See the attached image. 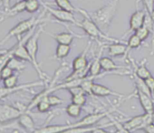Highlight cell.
<instances>
[{
	"instance_id": "4",
	"label": "cell",
	"mask_w": 154,
	"mask_h": 133,
	"mask_svg": "<svg viewBox=\"0 0 154 133\" xmlns=\"http://www.w3.org/2000/svg\"><path fill=\"white\" fill-rule=\"evenodd\" d=\"M43 15L44 14H42L38 18L32 17L28 19L19 22L17 25H16L13 28H11L8 31V33L6 35V37L3 39L0 40V45H3L6 41H8V39H10L13 37H17V39H19L25 33H28L33 28L38 27L41 23H43L45 21V19L43 18Z\"/></svg>"
},
{
	"instance_id": "43",
	"label": "cell",
	"mask_w": 154,
	"mask_h": 133,
	"mask_svg": "<svg viewBox=\"0 0 154 133\" xmlns=\"http://www.w3.org/2000/svg\"><path fill=\"white\" fill-rule=\"evenodd\" d=\"M25 1H29V0H25Z\"/></svg>"
},
{
	"instance_id": "1",
	"label": "cell",
	"mask_w": 154,
	"mask_h": 133,
	"mask_svg": "<svg viewBox=\"0 0 154 133\" xmlns=\"http://www.w3.org/2000/svg\"><path fill=\"white\" fill-rule=\"evenodd\" d=\"M118 2L119 0H112L110 3L106 4L105 6L98 8L94 12L88 13L86 11V13L102 30L107 29L111 26V23L116 15Z\"/></svg>"
},
{
	"instance_id": "39",
	"label": "cell",
	"mask_w": 154,
	"mask_h": 133,
	"mask_svg": "<svg viewBox=\"0 0 154 133\" xmlns=\"http://www.w3.org/2000/svg\"><path fill=\"white\" fill-rule=\"evenodd\" d=\"M143 130H144L145 132H148V133H154V123L151 122V123L148 124V125L143 128Z\"/></svg>"
},
{
	"instance_id": "11",
	"label": "cell",
	"mask_w": 154,
	"mask_h": 133,
	"mask_svg": "<svg viewBox=\"0 0 154 133\" xmlns=\"http://www.w3.org/2000/svg\"><path fill=\"white\" fill-rule=\"evenodd\" d=\"M93 95L98 96V97H108V96H113V97H118V98H123L124 97L121 93L113 91L111 89H109L103 85L94 83V82L93 85Z\"/></svg>"
},
{
	"instance_id": "34",
	"label": "cell",
	"mask_w": 154,
	"mask_h": 133,
	"mask_svg": "<svg viewBox=\"0 0 154 133\" xmlns=\"http://www.w3.org/2000/svg\"><path fill=\"white\" fill-rule=\"evenodd\" d=\"M47 99H48V101H49V103H50V105L52 107H56L58 105H61L63 102L62 99H60L59 97H57L55 95H53V94L48 95Z\"/></svg>"
},
{
	"instance_id": "8",
	"label": "cell",
	"mask_w": 154,
	"mask_h": 133,
	"mask_svg": "<svg viewBox=\"0 0 154 133\" xmlns=\"http://www.w3.org/2000/svg\"><path fill=\"white\" fill-rule=\"evenodd\" d=\"M112 110L110 111H105V112H101V113H94V114H89L87 116H85V118H83L81 120L76 121L74 123H71L72 128H78V127H90L93 126L96 123H98L101 119H103V118L107 117L108 115L111 114ZM71 129V128H70Z\"/></svg>"
},
{
	"instance_id": "23",
	"label": "cell",
	"mask_w": 154,
	"mask_h": 133,
	"mask_svg": "<svg viewBox=\"0 0 154 133\" xmlns=\"http://www.w3.org/2000/svg\"><path fill=\"white\" fill-rule=\"evenodd\" d=\"M71 50V45L65 44H58L56 50H55V58L57 59H63L65 58Z\"/></svg>"
},
{
	"instance_id": "17",
	"label": "cell",
	"mask_w": 154,
	"mask_h": 133,
	"mask_svg": "<svg viewBox=\"0 0 154 133\" xmlns=\"http://www.w3.org/2000/svg\"><path fill=\"white\" fill-rule=\"evenodd\" d=\"M137 93V97L139 99V101L144 110V112H152V110L154 109V102L152 100V97L140 91V90H136Z\"/></svg>"
},
{
	"instance_id": "22",
	"label": "cell",
	"mask_w": 154,
	"mask_h": 133,
	"mask_svg": "<svg viewBox=\"0 0 154 133\" xmlns=\"http://www.w3.org/2000/svg\"><path fill=\"white\" fill-rule=\"evenodd\" d=\"M8 66H9L12 70H14L15 71H17V72H21L23 70H26V64L24 63V60L13 56L8 62Z\"/></svg>"
},
{
	"instance_id": "25",
	"label": "cell",
	"mask_w": 154,
	"mask_h": 133,
	"mask_svg": "<svg viewBox=\"0 0 154 133\" xmlns=\"http://www.w3.org/2000/svg\"><path fill=\"white\" fill-rule=\"evenodd\" d=\"M55 3L58 6L59 8L74 13V12H78V8H75L70 0H55Z\"/></svg>"
},
{
	"instance_id": "30",
	"label": "cell",
	"mask_w": 154,
	"mask_h": 133,
	"mask_svg": "<svg viewBox=\"0 0 154 133\" xmlns=\"http://www.w3.org/2000/svg\"><path fill=\"white\" fill-rule=\"evenodd\" d=\"M36 108H37V109H38L39 112L45 113V112H47L52 108V106L50 105L47 97H45V98H44L43 99H41L38 102V104L36 105Z\"/></svg>"
},
{
	"instance_id": "37",
	"label": "cell",
	"mask_w": 154,
	"mask_h": 133,
	"mask_svg": "<svg viewBox=\"0 0 154 133\" xmlns=\"http://www.w3.org/2000/svg\"><path fill=\"white\" fill-rule=\"evenodd\" d=\"M145 10L148 13H151V11L154 9V0H142Z\"/></svg>"
},
{
	"instance_id": "20",
	"label": "cell",
	"mask_w": 154,
	"mask_h": 133,
	"mask_svg": "<svg viewBox=\"0 0 154 133\" xmlns=\"http://www.w3.org/2000/svg\"><path fill=\"white\" fill-rule=\"evenodd\" d=\"M24 11H26V1L25 0H22V1H19L16 3L14 6L10 7L8 9L5 10L4 13L7 17H14Z\"/></svg>"
},
{
	"instance_id": "35",
	"label": "cell",
	"mask_w": 154,
	"mask_h": 133,
	"mask_svg": "<svg viewBox=\"0 0 154 133\" xmlns=\"http://www.w3.org/2000/svg\"><path fill=\"white\" fill-rule=\"evenodd\" d=\"M14 70H12L9 66H5L4 68L1 70V79L4 80L5 79H8V78H9L10 76H12V75H14Z\"/></svg>"
},
{
	"instance_id": "29",
	"label": "cell",
	"mask_w": 154,
	"mask_h": 133,
	"mask_svg": "<svg viewBox=\"0 0 154 133\" xmlns=\"http://www.w3.org/2000/svg\"><path fill=\"white\" fill-rule=\"evenodd\" d=\"M40 8V2L38 0H29L26 1V11L28 13H35Z\"/></svg>"
},
{
	"instance_id": "12",
	"label": "cell",
	"mask_w": 154,
	"mask_h": 133,
	"mask_svg": "<svg viewBox=\"0 0 154 133\" xmlns=\"http://www.w3.org/2000/svg\"><path fill=\"white\" fill-rule=\"evenodd\" d=\"M90 47H91V42L87 45V47L85 48V50L78 57H76L72 60V68L73 70L85 69V68H86V66L89 65L88 60H87V53H88V50H89Z\"/></svg>"
},
{
	"instance_id": "6",
	"label": "cell",
	"mask_w": 154,
	"mask_h": 133,
	"mask_svg": "<svg viewBox=\"0 0 154 133\" xmlns=\"http://www.w3.org/2000/svg\"><path fill=\"white\" fill-rule=\"evenodd\" d=\"M23 113L18 108L7 104L0 105V124L8 123L14 119H17Z\"/></svg>"
},
{
	"instance_id": "19",
	"label": "cell",
	"mask_w": 154,
	"mask_h": 133,
	"mask_svg": "<svg viewBox=\"0 0 154 133\" xmlns=\"http://www.w3.org/2000/svg\"><path fill=\"white\" fill-rule=\"evenodd\" d=\"M142 115H138L131 118L130 120L126 121L123 124V127L128 130V132H133L137 129H142Z\"/></svg>"
},
{
	"instance_id": "15",
	"label": "cell",
	"mask_w": 154,
	"mask_h": 133,
	"mask_svg": "<svg viewBox=\"0 0 154 133\" xmlns=\"http://www.w3.org/2000/svg\"><path fill=\"white\" fill-rule=\"evenodd\" d=\"M72 128L71 123L64 125H48L43 128H35V133H61Z\"/></svg>"
},
{
	"instance_id": "3",
	"label": "cell",
	"mask_w": 154,
	"mask_h": 133,
	"mask_svg": "<svg viewBox=\"0 0 154 133\" xmlns=\"http://www.w3.org/2000/svg\"><path fill=\"white\" fill-rule=\"evenodd\" d=\"M44 32L43 29V26H40L39 28L36 30V32H34L29 38L26 40V47L30 55L31 60H32V66H34V69L35 70L38 77L40 78V79L44 80L45 83L49 80L47 76L45 75V73L43 72V70L40 68V65L38 63L37 60V53H38V40H39V37L41 35V33Z\"/></svg>"
},
{
	"instance_id": "18",
	"label": "cell",
	"mask_w": 154,
	"mask_h": 133,
	"mask_svg": "<svg viewBox=\"0 0 154 133\" xmlns=\"http://www.w3.org/2000/svg\"><path fill=\"white\" fill-rule=\"evenodd\" d=\"M103 46L101 47L99 53L97 56H95L94 59L91 61L90 65V70H89V75L91 76H97L102 73V66H101V58H102V54L103 52Z\"/></svg>"
},
{
	"instance_id": "9",
	"label": "cell",
	"mask_w": 154,
	"mask_h": 133,
	"mask_svg": "<svg viewBox=\"0 0 154 133\" xmlns=\"http://www.w3.org/2000/svg\"><path fill=\"white\" fill-rule=\"evenodd\" d=\"M101 66H102V70L104 71H109V72H121L120 70H127V66H118L116 65L112 58L108 57H104L101 58ZM123 73L125 75H129L131 74V72H127V71H123L121 72Z\"/></svg>"
},
{
	"instance_id": "13",
	"label": "cell",
	"mask_w": 154,
	"mask_h": 133,
	"mask_svg": "<svg viewBox=\"0 0 154 133\" xmlns=\"http://www.w3.org/2000/svg\"><path fill=\"white\" fill-rule=\"evenodd\" d=\"M47 34L50 37H52L58 44H65V45H71L75 37L78 38L85 37V36H78L69 32H62L59 34H51V33H47Z\"/></svg>"
},
{
	"instance_id": "42",
	"label": "cell",
	"mask_w": 154,
	"mask_h": 133,
	"mask_svg": "<svg viewBox=\"0 0 154 133\" xmlns=\"http://www.w3.org/2000/svg\"><path fill=\"white\" fill-rule=\"evenodd\" d=\"M151 116H152V122L154 123V109H153L152 112H151Z\"/></svg>"
},
{
	"instance_id": "2",
	"label": "cell",
	"mask_w": 154,
	"mask_h": 133,
	"mask_svg": "<svg viewBox=\"0 0 154 133\" xmlns=\"http://www.w3.org/2000/svg\"><path fill=\"white\" fill-rule=\"evenodd\" d=\"M78 12H80L85 17V18L82 21H77L74 26L81 28L89 37H91L93 38H96V39H103V40L110 41V42H119L118 39L113 38V37L104 34L103 32V30L97 26V24L87 15L85 10L78 8Z\"/></svg>"
},
{
	"instance_id": "38",
	"label": "cell",
	"mask_w": 154,
	"mask_h": 133,
	"mask_svg": "<svg viewBox=\"0 0 154 133\" xmlns=\"http://www.w3.org/2000/svg\"><path fill=\"white\" fill-rule=\"evenodd\" d=\"M145 81H146L147 86L149 87V89L150 92L153 94V93H154V77L151 75V76H149L148 79H145Z\"/></svg>"
},
{
	"instance_id": "28",
	"label": "cell",
	"mask_w": 154,
	"mask_h": 133,
	"mask_svg": "<svg viewBox=\"0 0 154 133\" xmlns=\"http://www.w3.org/2000/svg\"><path fill=\"white\" fill-rule=\"evenodd\" d=\"M141 39L134 33L133 35H131L128 41H127V47H128V50H131V49H135V48H138L139 47H140L141 45Z\"/></svg>"
},
{
	"instance_id": "27",
	"label": "cell",
	"mask_w": 154,
	"mask_h": 133,
	"mask_svg": "<svg viewBox=\"0 0 154 133\" xmlns=\"http://www.w3.org/2000/svg\"><path fill=\"white\" fill-rule=\"evenodd\" d=\"M13 56H14V55H13V51H12L11 48L8 49V50H7V51L4 52L3 54L0 55V80L2 79H1V70L4 68L5 66L8 65V60H9Z\"/></svg>"
},
{
	"instance_id": "21",
	"label": "cell",
	"mask_w": 154,
	"mask_h": 133,
	"mask_svg": "<svg viewBox=\"0 0 154 133\" xmlns=\"http://www.w3.org/2000/svg\"><path fill=\"white\" fill-rule=\"evenodd\" d=\"M131 76L133 78V80H134V83H135L137 90H140V91H141V92H143V93L152 97V93L150 92L149 87L147 86V83H146L145 79L138 77L134 72H131Z\"/></svg>"
},
{
	"instance_id": "33",
	"label": "cell",
	"mask_w": 154,
	"mask_h": 133,
	"mask_svg": "<svg viewBox=\"0 0 154 133\" xmlns=\"http://www.w3.org/2000/svg\"><path fill=\"white\" fill-rule=\"evenodd\" d=\"M17 81H18V75H12L8 79H4V86L5 87H15L17 85Z\"/></svg>"
},
{
	"instance_id": "41",
	"label": "cell",
	"mask_w": 154,
	"mask_h": 133,
	"mask_svg": "<svg viewBox=\"0 0 154 133\" xmlns=\"http://www.w3.org/2000/svg\"><path fill=\"white\" fill-rule=\"evenodd\" d=\"M150 14V16H151V18H152V19L154 20V9L151 11V13H149Z\"/></svg>"
},
{
	"instance_id": "5",
	"label": "cell",
	"mask_w": 154,
	"mask_h": 133,
	"mask_svg": "<svg viewBox=\"0 0 154 133\" xmlns=\"http://www.w3.org/2000/svg\"><path fill=\"white\" fill-rule=\"evenodd\" d=\"M44 8L51 15L53 16L58 22H63V23H71L72 25H75V23L78 21L72 12L61 9V8H53L51 7H48L47 5H44Z\"/></svg>"
},
{
	"instance_id": "36",
	"label": "cell",
	"mask_w": 154,
	"mask_h": 133,
	"mask_svg": "<svg viewBox=\"0 0 154 133\" xmlns=\"http://www.w3.org/2000/svg\"><path fill=\"white\" fill-rule=\"evenodd\" d=\"M69 91V93L73 96V95H78V94H86V92L85 91V89L80 86H75V87H72V88H69L67 89ZM87 95V94H86Z\"/></svg>"
},
{
	"instance_id": "7",
	"label": "cell",
	"mask_w": 154,
	"mask_h": 133,
	"mask_svg": "<svg viewBox=\"0 0 154 133\" xmlns=\"http://www.w3.org/2000/svg\"><path fill=\"white\" fill-rule=\"evenodd\" d=\"M45 82L44 80H40V81H35V82H30V83H25V84H21V85H17L15 87H0V99H3L12 94H15L18 91L21 90H25L27 89H31L34 87H38V86H42L45 85Z\"/></svg>"
},
{
	"instance_id": "10",
	"label": "cell",
	"mask_w": 154,
	"mask_h": 133,
	"mask_svg": "<svg viewBox=\"0 0 154 133\" xmlns=\"http://www.w3.org/2000/svg\"><path fill=\"white\" fill-rule=\"evenodd\" d=\"M146 15V10H136L130 18V28L127 33H130L131 31L137 30L139 28L143 26L144 23V18Z\"/></svg>"
},
{
	"instance_id": "16",
	"label": "cell",
	"mask_w": 154,
	"mask_h": 133,
	"mask_svg": "<svg viewBox=\"0 0 154 133\" xmlns=\"http://www.w3.org/2000/svg\"><path fill=\"white\" fill-rule=\"evenodd\" d=\"M17 123L21 126V128H23L26 131L34 132L35 130V121H34L33 118L27 113V111L26 112H23L19 116V118H17Z\"/></svg>"
},
{
	"instance_id": "24",
	"label": "cell",
	"mask_w": 154,
	"mask_h": 133,
	"mask_svg": "<svg viewBox=\"0 0 154 133\" xmlns=\"http://www.w3.org/2000/svg\"><path fill=\"white\" fill-rule=\"evenodd\" d=\"M82 108L83 107L72 102L66 107L65 112L68 116H70L72 118H78L82 113Z\"/></svg>"
},
{
	"instance_id": "31",
	"label": "cell",
	"mask_w": 154,
	"mask_h": 133,
	"mask_svg": "<svg viewBox=\"0 0 154 133\" xmlns=\"http://www.w3.org/2000/svg\"><path fill=\"white\" fill-rule=\"evenodd\" d=\"M135 34L141 39V41H144V40H146L149 37L150 31L146 27L142 26V27L139 28L137 30H135Z\"/></svg>"
},
{
	"instance_id": "14",
	"label": "cell",
	"mask_w": 154,
	"mask_h": 133,
	"mask_svg": "<svg viewBox=\"0 0 154 133\" xmlns=\"http://www.w3.org/2000/svg\"><path fill=\"white\" fill-rule=\"evenodd\" d=\"M108 49V53L111 57H120V56H125L128 53V47L127 45L120 43L119 42H113L112 44L105 46Z\"/></svg>"
},
{
	"instance_id": "32",
	"label": "cell",
	"mask_w": 154,
	"mask_h": 133,
	"mask_svg": "<svg viewBox=\"0 0 154 133\" xmlns=\"http://www.w3.org/2000/svg\"><path fill=\"white\" fill-rule=\"evenodd\" d=\"M86 94H78L72 96V102L79 105L81 107H84L86 103Z\"/></svg>"
},
{
	"instance_id": "40",
	"label": "cell",
	"mask_w": 154,
	"mask_h": 133,
	"mask_svg": "<svg viewBox=\"0 0 154 133\" xmlns=\"http://www.w3.org/2000/svg\"><path fill=\"white\" fill-rule=\"evenodd\" d=\"M10 2H11V0H1L2 6H3L5 10L8 9L10 8Z\"/></svg>"
},
{
	"instance_id": "26",
	"label": "cell",
	"mask_w": 154,
	"mask_h": 133,
	"mask_svg": "<svg viewBox=\"0 0 154 133\" xmlns=\"http://www.w3.org/2000/svg\"><path fill=\"white\" fill-rule=\"evenodd\" d=\"M134 66H135V70H134L133 72H134L138 77H140V78L143 79H148L149 76H151L149 70L146 68V66H145L143 63H141L140 66L134 65Z\"/></svg>"
}]
</instances>
